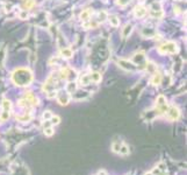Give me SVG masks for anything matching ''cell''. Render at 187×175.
<instances>
[{"label":"cell","mask_w":187,"mask_h":175,"mask_svg":"<svg viewBox=\"0 0 187 175\" xmlns=\"http://www.w3.org/2000/svg\"><path fill=\"white\" fill-rule=\"evenodd\" d=\"M26 16H27V12H22V13H20V18H21V19H25Z\"/></svg>","instance_id":"cell-26"},{"label":"cell","mask_w":187,"mask_h":175,"mask_svg":"<svg viewBox=\"0 0 187 175\" xmlns=\"http://www.w3.org/2000/svg\"><path fill=\"white\" fill-rule=\"evenodd\" d=\"M151 15L157 18V19H159V18L163 16V11H162V7H160V4L159 3H154L151 6Z\"/></svg>","instance_id":"cell-4"},{"label":"cell","mask_w":187,"mask_h":175,"mask_svg":"<svg viewBox=\"0 0 187 175\" xmlns=\"http://www.w3.org/2000/svg\"><path fill=\"white\" fill-rule=\"evenodd\" d=\"M131 30H132V26H131V25H127V26L123 28V32H122V36H123V38H127L128 35L131 33Z\"/></svg>","instance_id":"cell-15"},{"label":"cell","mask_w":187,"mask_h":175,"mask_svg":"<svg viewBox=\"0 0 187 175\" xmlns=\"http://www.w3.org/2000/svg\"><path fill=\"white\" fill-rule=\"evenodd\" d=\"M167 109L168 108H167L166 98L163 95L158 96V98H157V112L158 113H165L167 111Z\"/></svg>","instance_id":"cell-3"},{"label":"cell","mask_w":187,"mask_h":175,"mask_svg":"<svg viewBox=\"0 0 187 175\" xmlns=\"http://www.w3.org/2000/svg\"><path fill=\"white\" fill-rule=\"evenodd\" d=\"M51 112H50V111H45L44 113H43V119H45V120H49L50 118H51Z\"/></svg>","instance_id":"cell-24"},{"label":"cell","mask_w":187,"mask_h":175,"mask_svg":"<svg viewBox=\"0 0 187 175\" xmlns=\"http://www.w3.org/2000/svg\"><path fill=\"white\" fill-rule=\"evenodd\" d=\"M120 147H121V146L118 145V144H114V145H113V151H114V152H118V151H120Z\"/></svg>","instance_id":"cell-25"},{"label":"cell","mask_w":187,"mask_h":175,"mask_svg":"<svg viewBox=\"0 0 187 175\" xmlns=\"http://www.w3.org/2000/svg\"><path fill=\"white\" fill-rule=\"evenodd\" d=\"M3 106H4V111H9L11 110V102L5 99L3 103Z\"/></svg>","instance_id":"cell-22"},{"label":"cell","mask_w":187,"mask_h":175,"mask_svg":"<svg viewBox=\"0 0 187 175\" xmlns=\"http://www.w3.org/2000/svg\"><path fill=\"white\" fill-rule=\"evenodd\" d=\"M72 55H73V52H72V50L70 49V48H63L62 49V56L63 57H65V59H70V57H72Z\"/></svg>","instance_id":"cell-12"},{"label":"cell","mask_w":187,"mask_h":175,"mask_svg":"<svg viewBox=\"0 0 187 175\" xmlns=\"http://www.w3.org/2000/svg\"><path fill=\"white\" fill-rule=\"evenodd\" d=\"M118 153H121V154H123V155H127V154L129 153V149H128V147H127L126 145H123L122 147H120V151H118Z\"/></svg>","instance_id":"cell-23"},{"label":"cell","mask_w":187,"mask_h":175,"mask_svg":"<svg viewBox=\"0 0 187 175\" xmlns=\"http://www.w3.org/2000/svg\"><path fill=\"white\" fill-rule=\"evenodd\" d=\"M33 6H34V0H25L23 7L26 8V11H27V9H29V8H31Z\"/></svg>","instance_id":"cell-20"},{"label":"cell","mask_w":187,"mask_h":175,"mask_svg":"<svg viewBox=\"0 0 187 175\" xmlns=\"http://www.w3.org/2000/svg\"><path fill=\"white\" fill-rule=\"evenodd\" d=\"M134 61L136 64H138L141 65V68H144V65H146V60H145V56L143 52H140V54H136L135 57H134Z\"/></svg>","instance_id":"cell-7"},{"label":"cell","mask_w":187,"mask_h":175,"mask_svg":"<svg viewBox=\"0 0 187 175\" xmlns=\"http://www.w3.org/2000/svg\"><path fill=\"white\" fill-rule=\"evenodd\" d=\"M118 64H120L122 68L127 69V70H134L135 69V65L132 63H130L129 61H124V60H120L118 61Z\"/></svg>","instance_id":"cell-10"},{"label":"cell","mask_w":187,"mask_h":175,"mask_svg":"<svg viewBox=\"0 0 187 175\" xmlns=\"http://www.w3.org/2000/svg\"><path fill=\"white\" fill-rule=\"evenodd\" d=\"M90 78H91L92 82L99 83V82L101 81V74H100V73H92V74L90 75Z\"/></svg>","instance_id":"cell-13"},{"label":"cell","mask_w":187,"mask_h":175,"mask_svg":"<svg viewBox=\"0 0 187 175\" xmlns=\"http://www.w3.org/2000/svg\"><path fill=\"white\" fill-rule=\"evenodd\" d=\"M166 114H167V118H168V119H171V120H177V119L180 117V111H179V109H177L176 106H171V108L167 109Z\"/></svg>","instance_id":"cell-5"},{"label":"cell","mask_w":187,"mask_h":175,"mask_svg":"<svg viewBox=\"0 0 187 175\" xmlns=\"http://www.w3.org/2000/svg\"><path fill=\"white\" fill-rule=\"evenodd\" d=\"M134 13H135V16H137V18H143L145 16L146 14V8L143 6V5H137L135 7L134 9Z\"/></svg>","instance_id":"cell-8"},{"label":"cell","mask_w":187,"mask_h":175,"mask_svg":"<svg viewBox=\"0 0 187 175\" xmlns=\"http://www.w3.org/2000/svg\"><path fill=\"white\" fill-rule=\"evenodd\" d=\"M160 82H162V74L160 73H155L154 77H152V79H151V83L154 85H158V84H160Z\"/></svg>","instance_id":"cell-11"},{"label":"cell","mask_w":187,"mask_h":175,"mask_svg":"<svg viewBox=\"0 0 187 175\" xmlns=\"http://www.w3.org/2000/svg\"><path fill=\"white\" fill-rule=\"evenodd\" d=\"M66 90H67V92H69V94H73L76 91V84L73 82H70L69 84H67V86H66Z\"/></svg>","instance_id":"cell-17"},{"label":"cell","mask_w":187,"mask_h":175,"mask_svg":"<svg viewBox=\"0 0 187 175\" xmlns=\"http://www.w3.org/2000/svg\"><path fill=\"white\" fill-rule=\"evenodd\" d=\"M70 99H71V97H70V95H69L67 91L66 92H59L57 95V102L61 105H67L69 102H70Z\"/></svg>","instance_id":"cell-6"},{"label":"cell","mask_w":187,"mask_h":175,"mask_svg":"<svg viewBox=\"0 0 187 175\" xmlns=\"http://www.w3.org/2000/svg\"><path fill=\"white\" fill-rule=\"evenodd\" d=\"M107 19V13L105 11H101L98 13V22H104Z\"/></svg>","instance_id":"cell-14"},{"label":"cell","mask_w":187,"mask_h":175,"mask_svg":"<svg viewBox=\"0 0 187 175\" xmlns=\"http://www.w3.org/2000/svg\"><path fill=\"white\" fill-rule=\"evenodd\" d=\"M93 14V12L91 9H86V11H84L81 14H80V19L84 21V22H86V21H90L91 20V15Z\"/></svg>","instance_id":"cell-9"},{"label":"cell","mask_w":187,"mask_h":175,"mask_svg":"<svg viewBox=\"0 0 187 175\" xmlns=\"http://www.w3.org/2000/svg\"><path fill=\"white\" fill-rule=\"evenodd\" d=\"M13 82L19 86H27L33 82V74L27 68H18L12 74Z\"/></svg>","instance_id":"cell-1"},{"label":"cell","mask_w":187,"mask_h":175,"mask_svg":"<svg viewBox=\"0 0 187 175\" xmlns=\"http://www.w3.org/2000/svg\"><path fill=\"white\" fill-rule=\"evenodd\" d=\"M54 129L51 127V126H49V127H45L44 129V134L47 135V137H51L53 134H54Z\"/></svg>","instance_id":"cell-21"},{"label":"cell","mask_w":187,"mask_h":175,"mask_svg":"<svg viewBox=\"0 0 187 175\" xmlns=\"http://www.w3.org/2000/svg\"><path fill=\"white\" fill-rule=\"evenodd\" d=\"M178 48L174 42H165L158 47V51L160 54H174L177 52Z\"/></svg>","instance_id":"cell-2"},{"label":"cell","mask_w":187,"mask_h":175,"mask_svg":"<svg viewBox=\"0 0 187 175\" xmlns=\"http://www.w3.org/2000/svg\"><path fill=\"white\" fill-rule=\"evenodd\" d=\"M108 19H109L110 24H112L114 27H117L118 25H120V20H118V19H117V16H115V15H110V16L108 18Z\"/></svg>","instance_id":"cell-16"},{"label":"cell","mask_w":187,"mask_h":175,"mask_svg":"<svg viewBox=\"0 0 187 175\" xmlns=\"http://www.w3.org/2000/svg\"><path fill=\"white\" fill-rule=\"evenodd\" d=\"M90 82H91L90 75H85V76H83V77H81V79H80L81 85H87V84H90Z\"/></svg>","instance_id":"cell-19"},{"label":"cell","mask_w":187,"mask_h":175,"mask_svg":"<svg viewBox=\"0 0 187 175\" xmlns=\"http://www.w3.org/2000/svg\"><path fill=\"white\" fill-rule=\"evenodd\" d=\"M49 120H50V124L51 125H58L59 121H61V118L58 116H51V118H50Z\"/></svg>","instance_id":"cell-18"}]
</instances>
